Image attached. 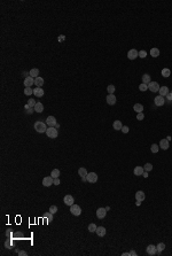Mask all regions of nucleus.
Instances as JSON below:
<instances>
[{
	"label": "nucleus",
	"mask_w": 172,
	"mask_h": 256,
	"mask_svg": "<svg viewBox=\"0 0 172 256\" xmlns=\"http://www.w3.org/2000/svg\"><path fill=\"white\" fill-rule=\"evenodd\" d=\"M143 169H145V171H147V172H148V171H152V170H153V164H152V163H146Z\"/></svg>",
	"instance_id": "e433bc0d"
},
{
	"label": "nucleus",
	"mask_w": 172,
	"mask_h": 256,
	"mask_svg": "<svg viewBox=\"0 0 172 256\" xmlns=\"http://www.w3.org/2000/svg\"><path fill=\"white\" fill-rule=\"evenodd\" d=\"M86 179H87V182L91 184H94L98 182V175H96L95 172H89L87 173V176H86Z\"/></svg>",
	"instance_id": "20e7f679"
},
{
	"label": "nucleus",
	"mask_w": 172,
	"mask_h": 256,
	"mask_svg": "<svg viewBox=\"0 0 172 256\" xmlns=\"http://www.w3.org/2000/svg\"><path fill=\"white\" fill-rule=\"evenodd\" d=\"M51 177H53L54 179H55V178H59V177H60V170L59 169L52 170V172H51Z\"/></svg>",
	"instance_id": "c756f323"
},
{
	"label": "nucleus",
	"mask_w": 172,
	"mask_h": 256,
	"mask_svg": "<svg viewBox=\"0 0 172 256\" xmlns=\"http://www.w3.org/2000/svg\"><path fill=\"white\" fill-rule=\"evenodd\" d=\"M146 250H147V254L148 255H156L157 254V249H156V246H154V245H149L147 248H146Z\"/></svg>",
	"instance_id": "f8f14e48"
},
{
	"label": "nucleus",
	"mask_w": 172,
	"mask_h": 256,
	"mask_svg": "<svg viewBox=\"0 0 172 256\" xmlns=\"http://www.w3.org/2000/svg\"><path fill=\"white\" fill-rule=\"evenodd\" d=\"M133 110H134L136 113H142L143 106L141 105V103H136V105L133 106Z\"/></svg>",
	"instance_id": "b1692460"
},
{
	"label": "nucleus",
	"mask_w": 172,
	"mask_h": 256,
	"mask_svg": "<svg viewBox=\"0 0 172 256\" xmlns=\"http://www.w3.org/2000/svg\"><path fill=\"white\" fill-rule=\"evenodd\" d=\"M36 103H37V102H36V101H34L33 99H29V100H28V105L30 106V108H34Z\"/></svg>",
	"instance_id": "58836bf2"
},
{
	"label": "nucleus",
	"mask_w": 172,
	"mask_h": 256,
	"mask_svg": "<svg viewBox=\"0 0 172 256\" xmlns=\"http://www.w3.org/2000/svg\"><path fill=\"white\" fill-rule=\"evenodd\" d=\"M143 172H145V169H143L142 166H136L134 170H133V173L136 176H142Z\"/></svg>",
	"instance_id": "f3484780"
},
{
	"label": "nucleus",
	"mask_w": 172,
	"mask_h": 256,
	"mask_svg": "<svg viewBox=\"0 0 172 256\" xmlns=\"http://www.w3.org/2000/svg\"><path fill=\"white\" fill-rule=\"evenodd\" d=\"M158 149H159V146L158 145H156V144H153L152 147H150V150H152L153 153H157Z\"/></svg>",
	"instance_id": "f704fd0d"
},
{
	"label": "nucleus",
	"mask_w": 172,
	"mask_h": 256,
	"mask_svg": "<svg viewBox=\"0 0 172 256\" xmlns=\"http://www.w3.org/2000/svg\"><path fill=\"white\" fill-rule=\"evenodd\" d=\"M162 76L163 77H170V75H171V70L169 69V68H164V69H162Z\"/></svg>",
	"instance_id": "cd10ccee"
},
{
	"label": "nucleus",
	"mask_w": 172,
	"mask_h": 256,
	"mask_svg": "<svg viewBox=\"0 0 172 256\" xmlns=\"http://www.w3.org/2000/svg\"><path fill=\"white\" fill-rule=\"evenodd\" d=\"M171 139H172V138H171V137H170V136H168V137H166V140H168V141H170V140H171Z\"/></svg>",
	"instance_id": "603ef678"
},
{
	"label": "nucleus",
	"mask_w": 172,
	"mask_h": 256,
	"mask_svg": "<svg viewBox=\"0 0 172 256\" xmlns=\"http://www.w3.org/2000/svg\"><path fill=\"white\" fill-rule=\"evenodd\" d=\"M113 128L115 130H117V131H118V130H122V128H123V124H122V122H120V121H115V122H114L113 123Z\"/></svg>",
	"instance_id": "393cba45"
},
{
	"label": "nucleus",
	"mask_w": 172,
	"mask_h": 256,
	"mask_svg": "<svg viewBox=\"0 0 172 256\" xmlns=\"http://www.w3.org/2000/svg\"><path fill=\"white\" fill-rule=\"evenodd\" d=\"M45 123H46L48 127H55V125L57 124L56 123V118H55L54 116H48L46 118V122H45Z\"/></svg>",
	"instance_id": "9d476101"
},
{
	"label": "nucleus",
	"mask_w": 172,
	"mask_h": 256,
	"mask_svg": "<svg viewBox=\"0 0 172 256\" xmlns=\"http://www.w3.org/2000/svg\"><path fill=\"white\" fill-rule=\"evenodd\" d=\"M138 56H139V52L137 50H134V48L133 50H130L129 53H127V57H129L130 60H136Z\"/></svg>",
	"instance_id": "0eeeda50"
},
{
	"label": "nucleus",
	"mask_w": 172,
	"mask_h": 256,
	"mask_svg": "<svg viewBox=\"0 0 172 256\" xmlns=\"http://www.w3.org/2000/svg\"><path fill=\"white\" fill-rule=\"evenodd\" d=\"M18 255H20V256H23V255H27V252H23V250H22V252H18Z\"/></svg>",
	"instance_id": "de8ad7c7"
},
{
	"label": "nucleus",
	"mask_w": 172,
	"mask_h": 256,
	"mask_svg": "<svg viewBox=\"0 0 172 256\" xmlns=\"http://www.w3.org/2000/svg\"><path fill=\"white\" fill-rule=\"evenodd\" d=\"M30 76L32 77V78H37V77H39V69H37V68H33V69H31L29 71Z\"/></svg>",
	"instance_id": "412c9836"
},
{
	"label": "nucleus",
	"mask_w": 172,
	"mask_h": 256,
	"mask_svg": "<svg viewBox=\"0 0 172 256\" xmlns=\"http://www.w3.org/2000/svg\"><path fill=\"white\" fill-rule=\"evenodd\" d=\"M96 229H98V226H96L94 223H92V224H89V225H88V231H89V232H95Z\"/></svg>",
	"instance_id": "c9c22d12"
},
{
	"label": "nucleus",
	"mask_w": 172,
	"mask_h": 256,
	"mask_svg": "<svg viewBox=\"0 0 172 256\" xmlns=\"http://www.w3.org/2000/svg\"><path fill=\"white\" fill-rule=\"evenodd\" d=\"M130 255H131V256H136L137 253L134 252V250H131V252H130Z\"/></svg>",
	"instance_id": "09e8293b"
},
{
	"label": "nucleus",
	"mask_w": 172,
	"mask_h": 256,
	"mask_svg": "<svg viewBox=\"0 0 172 256\" xmlns=\"http://www.w3.org/2000/svg\"><path fill=\"white\" fill-rule=\"evenodd\" d=\"M33 94H34V96H37V98H41V96H44V90L41 89V87H36V89L33 90Z\"/></svg>",
	"instance_id": "dca6fc26"
},
{
	"label": "nucleus",
	"mask_w": 172,
	"mask_h": 256,
	"mask_svg": "<svg viewBox=\"0 0 172 256\" xmlns=\"http://www.w3.org/2000/svg\"><path fill=\"white\" fill-rule=\"evenodd\" d=\"M70 213L72 214L73 216H79L82 214V208H80V206L73 203L72 206H70Z\"/></svg>",
	"instance_id": "7ed1b4c3"
},
{
	"label": "nucleus",
	"mask_w": 172,
	"mask_h": 256,
	"mask_svg": "<svg viewBox=\"0 0 172 256\" xmlns=\"http://www.w3.org/2000/svg\"><path fill=\"white\" fill-rule=\"evenodd\" d=\"M142 83L145 84H149L150 83V75H148V73H145L142 76Z\"/></svg>",
	"instance_id": "7c9ffc66"
},
{
	"label": "nucleus",
	"mask_w": 172,
	"mask_h": 256,
	"mask_svg": "<svg viewBox=\"0 0 172 256\" xmlns=\"http://www.w3.org/2000/svg\"><path fill=\"white\" fill-rule=\"evenodd\" d=\"M107 92L109 94H114V92H115V85H108V87H107Z\"/></svg>",
	"instance_id": "72a5a7b5"
},
{
	"label": "nucleus",
	"mask_w": 172,
	"mask_h": 256,
	"mask_svg": "<svg viewBox=\"0 0 172 256\" xmlns=\"http://www.w3.org/2000/svg\"><path fill=\"white\" fill-rule=\"evenodd\" d=\"M32 93H33V90L31 89V87H25V89H24V94H25V95H31Z\"/></svg>",
	"instance_id": "4c0bfd02"
},
{
	"label": "nucleus",
	"mask_w": 172,
	"mask_h": 256,
	"mask_svg": "<svg viewBox=\"0 0 172 256\" xmlns=\"http://www.w3.org/2000/svg\"><path fill=\"white\" fill-rule=\"evenodd\" d=\"M33 110H34V108H30V109L28 110V114H32V113H33Z\"/></svg>",
	"instance_id": "8fccbe9b"
},
{
	"label": "nucleus",
	"mask_w": 172,
	"mask_h": 256,
	"mask_svg": "<svg viewBox=\"0 0 172 256\" xmlns=\"http://www.w3.org/2000/svg\"><path fill=\"white\" fill-rule=\"evenodd\" d=\"M139 90L141 91V92H146V91L148 90V84H145V83L140 84V85H139Z\"/></svg>",
	"instance_id": "473e14b6"
},
{
	"label": "nucleus",
	"mask_w": 172,
	"mask_h": 256,
	"mask_svg": "<svg viewBox=\"0 0 172 256\" xmlns=\"http://www.w3.org/2000/svg\"><path fill=\"white\" fill-rule=\"evenodd\" d=\"M34 111L37 113H43L44 111V105L41 102H37L36 106H34Z\"/></svg>",
	"instance_id": "5701e85b"
},
{
	"label": "nucleus",
	"mask_w": 172,
	"mask_h": 256,
	"mask_svg": "<svg viewBox=\"0 0 172 256\" xmlns=\"http://www.w3.org/2000/svg\"><path fill=\"white\" fill-rule=\"evenodd\" d=\"M24 109H27V110H29V109H30V106L28 105V103L25 105V106H24Z\"/></svg>",
	"instance_id": "3c124183"
},
{
	"label": "nucleus",
	"mask_w": 172,
	"mask_h": 256,
	"mask_svg": "<svg viewBox=\"0 0 172 256\" xmlns=\"http://www.w3.org/2000/svg\"><path fill=\"white\" fill-rule=\"evenodd\" d=\"M145 198H146V194H145V192L143 191H138V192L136 193V199H137V201H143L145 200Z\"/></svg>",
	"instance_id": "2eb2a0df"
},
{
	"label": "nucleus",
	"mask_w": 172,
	"mask_h": 256,
	"mask_svg": "<svg viewBox=\"0 0 172 256\" xmlns=\"http://www.w3.org/2000/svg\"><path fill=\"white\" fill-rule=\"evenodd\" d=\"M64 39H66V36H63V35L59 36V41H60V43H61V41H63Z\"/></svg>",
	"instance_id": "a18cd8bd"
},
{
	"label": "nucleus",
	"mask_w": 172,
	"mask_h": 256,
	"mask_svg": "<svg viewBox=\"0 0 172 256\" xmlns=\"http://www.w3.org/2000/svg\"><path fill=\"white\" fill-rule=\"evenodd\" d=\"M50 211L54 215V214L57 211V207H56V206H51V207H50Z\"/></svg>",
	"instance_id": "ea45409f"
},
{
	"label": "nucleus",
	"mask_w": 172,
	"mask_h": 256,
	"mask_svg": "<svg viewBox=\"0 0 172 256\" xmlns=\"http://www.w3.org/2000/svg\"><path fill=\"white\" fill-rule=\"evenodd\" d=\"M87 173H88V172H87V170H86L85 168H79V169H78V175H79L82 178L87 176Z\"/></svg>",
	"instance_id": "bb28decb"
},
{
	"label": "nucleus",
	"mask_w": 172,
	"mask_h": 256,
	"mask_svg": "<svg viewBox=\"0 0 172 256\" xmlns=\"http://www.w3.org/2000/svg\"><path fill=\"white\" fill-rule=\"evenodd\" d=\"M63 202L66 203L67 206H72L73 203H75V199H73V196H71L70 194H68V195L64 196V199H63Z\"/></svg>",
	"instance_id": "6e6552de"
},
{
	"label": "nucleus",
	"mask_w": 172,
	"mask_h": 256,
	"mask_svg": "<svg viewBox=\"0 0 172 256\" xmlns=\"http://www.w3.org/2000/svg\"><path fill=\"white\" fill-rule=\"evenodd\" d=\"M165 103V100H164V96H162V95H157L155 98V105L156 106H163Z\"/></svg>",
	"instance_id": "4468645a"
},
{
	"label": "nucleus",
	"mask_w": 172,
	"mask_h": 256,
	"mask_svg": "<svg viewBox=\"0 0 172 256\" xmlns=\"http://www.w3.org/2000/svg\"><path fill=\"white\" fill-rule=\"evenodd\" d=\"M54 184V178L51 176H47V177H44L43 179V185L45 187H50L51 185H53Z\"/></svg>",
	"instance_id": "39448f33"
},
{
	"label": "nucleus",
	"mask_w": 172,
	"mask_h": 256,
	"mask_svg": "<svg viewBox=\"0 0 172 256\" xmlns=\"http://www.w3.org/2000/svg\"><path fill=\"white\" fill-rule=\"evenodd\" d=\"M159 85H158V83H156V82H150V83L148 84V89L150 90V92H158V90H159Z\"/></svg>",
	"instance_id": "423d86ee"
},
{
	"label": "nucleus",
	"mask_w": 172,
	"mask_h": 256,
	"mask_svg": "<svg viewBox=\"0 0 172 256\" xmlns=\"http://www.w3.org/2000/svg\"><path fill=\"white\" fill-rule=\"evenodd\" d=\"M143 118H145L143 113H138V115H137V120H138V121H142Z\"/></svg>",
	"instance_id": "a19ab883"
},
{
	"label": "nucleus",
	"mask_w": 172,
	"mask_h": 256,
	"mask_svg": "<svg viewBox=\"0 0 172 256\" xmlns=\"http://www.w3.org/2000/svg\"><path fill=\"white\" fill-rule=\"evenodd\" d=\"M158 93H159V95H162V96H166V95H168V93H169V89H168L166 86H162V87H159Z\"/></svg>",
	"instance_id": "6ab92c4d"
},
{
	"label": "nucleus",
	"mask_w": 172,
	"mask_h": 256,
	"mask_svg": "<svg viewBox=\"0 0 172 256\" xmlns=\"http://www.w3.org/2000/svg\"><path fill=\"white\" fill-rule=\"evenodd\" d=\"M34 84V78H32L31 76L27 77L25 79H24V86L25 87H31Z\"/></svg>",
	"instance_id": "ddd939ff"
},
{
	"label": "nucleus",
	"mask_w": 172,
	"mask_h": 256,
	"mask_svg": "<svg viewBox=\"0 0 172 256\" xmlns=\"http://www.w3.org/2000/svg\"><path fill=\"white\" fill-rule=\"evenodd\" d=\"M95 232H96V234H98L99 237H104V236H106V229H104L103 226H99V227L96 229Z\"/></svg>",
	"instance_id": "aec40b11"
},
{
	"label": "nucleus",
	"mask_w": 172,
	"mask_h": 256,
	"mask_svg": "<svg viewBox=\"0 0 172 256\" xmlns=\"http://www.w3.org/2000/svg\"><path fill=\"white\" fill-rule=\"evenodd\" d=\"M159 148H162L163 150H166L169 148V141L166 139H162L161 143H159Z\"/></svg>",
	"instance_id": "a211bd4d"
},
{
	"label": "nucleus",
	"mask_w": 172,
	"mask_h": 256,
	"mask_svg": "<svg viewBox=\"0 0 172 256\" xmlns=\"http://www.w3.org/2000/svg\"><path fill=\"white\" fill-rule=\"evenodd\" d=\"M106 214H107L106 208H99V209L96 210V217L100 218V219L104 218V217H106Z\"/></svg>",
	"instance_id": "9b49d317"
},
{
	"label": "nucleus",
	"mask_w": 172,
	"mask_h": 256,
	"mask_svg": "<svg viewBox=\"0 0 172 256\" xmlns=\"http://www.w3.org/2000/svg\"><path fill=\"white\" fill-rule=\"evenodd\" d=\"M156 249H157V255H159V254L162 253L163 250L165 249V245L163 242H159L157 246H156Z\"/></svg>",
	"instance_id": "a878e982"
},
{
	"label": "nucleus",
	"mask_w": 172,
	"mask_h": 256,
	"mask_svg": "<svg viewBox=\"0 0 172 256\" xmlns=\"http://www.w3.org/2000/svg\"><path fill=\"white\" fill-rule=\"evenodd\" d=\"M150 55L153 57H157L159 55V50L158 48H152L150 50Z\"/></svg>",
	"instance_id": "c85d7f7f"
},
{
	"label": "nucleus",
	"mask_w": 172,
	"mask_h": 256,
	"mask_svg": "<svg viewBox=\"0 0 172 256\" xmlns=\"http://www.w3.org/2000/svg\"><path fill=\"white\" fill-rule=\"evenodd\" d=\"M139 56L142 57V59H145V57L147 56V53H146V51H140V52H139Z\"/></svg>",
	"instance_id": "79ce46f5"
},
{
	"label": "nucleus",
	"mask_w": 172,
	"mask_h": 256,
	"mask_svg": "<svg viewBox=\"0 0 172 256\" xmlns=\"http://www.w3.org/2000/svg\"><path fill=\"white\" fill-rule=\"evenodd\" d=\"M166 99H168V101H172V92H169V93H168Z\"/></svg>",
	"instance_id": "37998d69"
},
{
	"label": "nucleus",
	"mask_w": 172,
	"mask_h": 256,
	"mask_svg": "<svg viewBox=\"0 0 172 256\" xmlns=\"http://www.w3.org/2000/svg\"><path fill=\"white\" fill-rule=\"evenodd\" d=\"M129 130H130V129H129V127H126V125H125V127H123V128H122V131H123L124 133H127V132H129Z\"/></svg>",
	"instance_id": "c03bdc74"
},
{
	"label": "nucleus",
	"mask_w": 172,
	"mask_h": 256,
	"mask_svg": "<svg viewBox=\"0 0 172 256\" xmlns=\"http://www.w3.org/2000/svg\"><path fill=\"white\" fill-rule=\"evenodd\" d=\"M33 127H34V130L38 133H44V132H46V130H47V124L41 122V121H37Z\"/></svg>",
	"instance_id": "f257e3e1"
},
{
	"label": "nucleus",
	"mask_w": 172,
	"mask_h": 256,
	"mask_svg": "<svg viewBox=\"0 0 172 256\" xmlns=\"http://www.w3.org/2000/svg\"><path fill=\"white\" fill-rule=\"evenodd\" d=\"M34 85L37 87H41L44 85V78L43 77H37L34 78Z\"/></svg>",
	"instance_id": "4be33fe9"
},
{
	"label": "nucleus",
	"mask_w": 172,
	"mask_h": 256,
	"mask_svg": "<svg viewBox=\"0 0 172 256\" xmlns=\"http://www.w3.org/2000/svg\"><path fill=\"white\" fill-rule=\"evenodd\" d=\"M54 185H60V179L59 178H55V179H54Z\"/></svg>",
	"instance_id": "49530a36"
},
{
	"label": "nucleus",
	"mask_w": 172,
	"mask_h": 256,
	"mask_svg": "<svg viewBox=\"0 0 172 256\" xmlns=\"http://www.w3.org/2000/svg\"><path fill=\"white\" fill-rule=\"evenodd\" d=\"M57 134H59V132H57V129L55 127H48L46 130V136L48 137V138H52V139H55L57 137Z\"/></svg>",
	"instance_id": "f03ea898"
},
{
	"label": "nucleus",
	"mask_w": 172,
	"mask_h": 256,
	"mask_svg": "<svg viewBox=\"0 0 172 256\" xmlns=\"http://www.w3.org/2000/svg\"><path fill=\"white\" fill-rule=\"evenodd\" d=\"M44 217H45V218H47V220H48V222H52V220H53V214L51 213V211L44 214Z\"/></svg>",
	"instance_id": "2f4dec72"
},
{
	"label": "nucleus",
	"mask_w": 172,
	"mask_h": 256,
	"mask_svg": "<svg viewBox=\"0 0 172 256\" xmlns=\"http://www.w3.org/2000/svg\"><path fill=\"white\" fill-rule=\"evenodd\" d=\"M142 176H145V177H148V173H147V171H145V172H143V175Z\"/></svg>",
	"instance_id": "864d4df0"
},
{
	"label": "nucleus",
	"mask_w": 172,
	"mask_h": 256,
	"mask_svg": "<svg viewBox=\"0 0 172 256\" xmlns=\"http://www.w3.org/2000/svg\"><path fill=\"white\" fill-rule=\"evenodd\" d=\"M106 101L108 105H110V106H114L116 103V101H117V99H116L115 94H108L106 98Z\"/></svg>",
	"instance_id": "1a4fd4ad"
}]
</instances>
